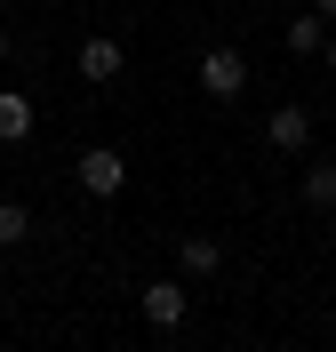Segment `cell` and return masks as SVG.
<instances>
[{"instance_id": "obj_1", "label": "cell", "mask_w": 336, "mask_h": 352, "mask_svg": "<svg viewBox=\"0 0 336 352\" xmlns=\"http://www.w3.org/2000/svg\"><path fill=\"white\" fill-rule=\"evenodd\" d=\"M80 192H89V200H120V192H128V160L112 153V144L80 153Z\"/></svg>"}, {"instance_id": "obj_2", "label": "cell", "mask_w": 336, "mask_h": 352, "mask_svg": "<svg viewBox=\"0 0 336 352\" xmlns=\"http://www.w3.org/2000/svg\"><path fill=\"white\" fill-rule=\"evenodd\" d=\"M144 320H153V329H168V336L192 320V296H184L177 272H168V280H144Z\"/></svg>"}, {"instance_id": "obj_3", "label": "cell", "mask_w": 336, "mask_h": 352, "mask_svg": "<svg viewBox=\"0 0 336 352\" xmlns=\"http://www.w3.org/2000/svg\"><path fill=\"white\" fill-rule=\"evenodd\" d=\"M201 88L216 96V104H232V96L248 88V56H240V48H208V56H201Z\"/></svg>"}, {"instance_id": "obj_4", "label": "cell", "mask_w": 336, "mask_h": 352, "mask_svg": "<svg viewBox=\"0 0 336 352\" xmlns=\"http://www.w3.org/2000/svg\"><path fill=\"white\" fill-rule=\"evenodd\" d=\"M224 272V241L216 232H184L177 241V280H216Z\"/></svg>"}, {"instance_id": "obj_5", "label": "cell", "mask_w": 336, "mask_h": 352, "mask_svg": "<svg viewBox=\"0 0 336 352\" xmlns=\"http://www.w3.org/2000/svg\"><path fill=\"white\" fill-rule=\"evenodd\" d=\"M128 72V48L112 41V32H89L80 41V80H120Z\"/></svg>"}, {"instance_id": "obj_6", "label": "cell", "mask_w": 336, "mask_h": 352, "mask_svg": "<svg viewBox=\"0 0 336 352\" xmlns=\"http://www.w3.org/2000/svg\"><path fill=\"white\" fill-rule=\"evenodd\" d=\"M265 136L280 144V153H304V144H313V112H304V104H272Z\"/></svg>"}, {"instance_id": "obj_7", "label": "cell", "mask_w": 336, "mask_h": 352, "mask_svg": "<svg viewBox=\"0 0 336 352\" xmlns=\"http://www.w3.org/2000/svg\"><path fill=\"white\" fill-rule=\"evenodd\" d=\"M296 200H304L313 217H328V208H336V160H313V168H304V184H296Z\"/></svg>"}, {"instance_id": "obj_8", "label": "cell", "mask_w": 336, "mask_h": 352, "mask_svg": "<svg viewBox=\"0 0 336 352\" xmlns=\"http://www.w3.org/2000/svg\"><path fill=\"white\" fill-rule=\"evenodd\" d=\"M320 48H328V16H289V56H320Z\"/></svg>"}, {"instance_id": "obj_9", "label": "cell", "mask_w": 336, "mask_h": 352, "mask_svg": "<svg viewBox=\"0 0 336 352\" xmlns=\"http://www.w3.org/2000/svg\"><path fill=\"white\" fill-rule=\"evenodd\" d=\"M24 136H32V104L16 88H0V144H24Z\"/></svg>"}, {"instance_id": "obj_10", "label": "cell", "mask_w": 336, "mask_h": 352, "mask_svg": "<svg viewBox=\"0 0 336 352\" xmlns=\"http://www.w3.org/2000/svg\"><path fill=\"white\" fill-rule=\"evenodd\" d=\"M32 241V208L24 200H0V248H24Z\"/></svg>"}, {"instance_id": "obj_11", "label": "cell", "mask_w": 336, "mask_h": 352, "mask_svg": "<svg viewBox=\"0 0 336 352\" xmlns=\"http://www.w3.org/2000/svg\"><path fill=\"white\" fill-rule=\"evenodd\" d=\"M320 65H328V72H336V32H328V48H320Z\"/></svg>"}, {"instance_id": "obj_12", "label": "cell", "mask_w": 336, "mask_h": 352, "mask_svg": "<svg viewBox=\"0 0 336 352\" xmlns=\"http://www.w3.org/2000/svg\"><path fill=\"white\" fill-rule=\"evenodd\" d=\"M313 8H320V16H328V24H336V0H313Z\"/></svg>"}, {"instance_id": "obj_13", "label": "cell", "mask_w": 336, "mask_h": 352, "mask_svg": "<svg viewBox=\"0 0 336 352\" xmlns=\"http://www.w3.org/2000/svg\"><path fill=\"white\" fill-rule=\"evenodd\" d=\"M0 65H8V24H0Z\"/></svg>"}, {"instance_id": "obj_14", "label": "cell", "mask_w": 336, "mask_h": 352, "mask_svg": "<svg viewBox=\"0 0 336 352\" xmlns=\"http://www.w3.org/2000/svg\"><path fill=\"white\" fill-rule=\"evenodd\" d=\"M0 8H16V0H0Z\"/></svg>"}]
</instances>
